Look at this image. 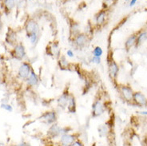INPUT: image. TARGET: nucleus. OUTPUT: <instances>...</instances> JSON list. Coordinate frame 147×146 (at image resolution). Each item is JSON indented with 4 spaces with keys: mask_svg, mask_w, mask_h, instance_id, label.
Instances as JSON below:
<instances>
[{
    "mask_svg": "<svg viewBox=\"0 0 147 146\" xmlns=\"http://www.w3.org/2000/svg\"><path fill=\"white\" fill-rule=\"evenodd\" d=\"M6 40L7 42L8 43H12V42H14L16 41V35H15V34L14 32H10V34H7V38H6Z\"/></svg>",
    "mask_w": 147,
    "mask_h": 146,
    "instance_id": "23",
    "label": "nucleus"
},
{
    "mask_svg": "<svg viewBox=\"0 0 147 146\" xmlns=\"http://www.w3.org/2000/svg\"><path fill=\"white\" fill-rule=\"evenodd\" d=\"M88 35L86 34L78 33L75 36L73 37V42L76 47L83 48L88 43Z\"/></svg>",
    "mask_w": 147,
    "mask_h": 146,
    "instance_id": "1",
    "label": "nucleus"
},
{
    "mask_svg": "<svg viewBox=\"0 0 147 146\" xmlns=\"http://www.w3.org/2000/svg\"><path fill=\"white\" fill-rule=\"evenodd\" d=\"M62 130H63V129L60 128L58 124L54 123V124H52L51 126L50 127V129H49L47 135L49 136L50 137H51V138H55V137H59V135L62 134V133H63Z\"/></svg>",
    "mask_w": 147,
    "mask_h": 146,
    "instance_id": "10",
    "label": "nucleus"
},
{
    "mask_svg": "<svg viewBox=\"0 0 147 146\" xmlns=\"http://www.w3.org/2000/svg\"><path fill=\"white\" fill-rule=\"evenodd\" d=\"M118 70H119V68H118L117 63L113 60H111L109 64V73H110V76L112 79L116 78L117 75H118Z\"/></svg>",
    "mask_w": 147,
    "mask_h": 146,
    "instance_id": "13",
    "label": "nucleus"
},
{
    "mask_svg": "<svg viewBox=\"0 0 147 146\" xmlns=\"http://www.w3.org/2000/svg\"><path fill=\"white\" fill-rule=\"evenodd\" d=\"M12 54L16 59L22 60L25 56H26V50L24 46L21 43L17 44L14 48V50L12 52Z\"/></svg>",
    "mask_w": 147,
    "mask_h": 146,
    "instance_id": "5",
    "label": "nucleus"
},
{
    "mask_svg": "<svg viewBox=\"0 0 147 146\" xmlns=\"http://www.w3.org/2000/svg\"><path fill=\"white\" fill-rule=\"evenodd\" d=\"M137 1L138 0H130V3H129V7H133V6H134L135 3H137Z\"/></svg>",
    "mask_w": 147,
    "mask_h": 146,
    "instance_id": "29",
    "label": "nucleus"
},
{
    "mask_svg": "<svg viewBox=\"0 0 147 146\" xmlns=\"http://www.w3.org/2000/svg\"><path fill=\"white\" fill-rule=\"evenodd\" d=\"M28 38H29V39L31 42V43L35 44L38 42V33L32 34L29 35Z\"/></svg>",
    "mask_w": 147,
    "mask_h": 146,
    "instance_id": "25",
    "label": "nucleus"
},
{
    "mask_svg": "<svg viewBox=\"0 0 147 146\" xmlns=\"http://www.w3.org/2000/svg\"><path fill=\"white\" fill-rule=\"evenodd\" d=\"M104 111H105V108H104L102 103L99 100L95 101L92 106V115H93V117H99L104 113Z\"/></svg>",
    "mask_w": 147,
    "mask_h": 146,
    "instance_id": "4",
    "label": "nucleus"
},
{
    "mask_svg": "<svg viewBox=\"0 0 147 146\" xmlns=\"http://www.w3.org/2000/svg\"><path fill=\"white\" fill-rule=\"evenodd\" d=\"M67 110L70 113H75L76 112V100L73 95L70 94V99L67 105Z\"/></svg>",
    "mask_w": 147,
    "mask_h": 146,
    "instance_id": "16",
    "label": "nucleus"
},
{
    "mask_svg": "<svg viewBox=\"0 0 147 146\" xmlns=\"http://www.w3.org/2000/svg\"><path fill=\"white\" fill-rule=\"evenodd\" d=\"M116 0H103L102 2V9L103 10H109L112 7L115 3Z\"/></svg>",
    "mask_w": 147,
    "mask_h": 146,
    "instance_id": "19",
    "label": "nucleus"
},
{
    "mask_svg": "<svg viewBox=\"0 0 147 146\" xmlns=\"http://www.w3.org/2000/svg\"><path fill=\"white\" fill-rule=\"evenodd\" d=\"M137 105H139L140 106H146L147 105V99L142 93L137 92L134 94V99H133Z\"/></svg>",
    "mask_w": 147,
    "mask_h": 146,
    "instance_id": "11",
    "label": "nucleus"
},
{
    "mask_svg": "<svg viewBox=\"0 0 147 146\" xmlns=\"http://www.w3.org/2000/svg\"><path fill=\"white\" fill-rule=\"evenodd\" d=\"M120 92H121L123 98L125 99V101H127V102L133 101L134 93H133L131 88H129V86H125V85H121L120 87Z\"/></svg>",
    "mask_w": 147,
    "mask_h": 146,
    "instance_id": "7",
    "label": "nucleus"
},
{
    "mask_svg": "<svg viewBox=\"0 0 147 146\" xmlns=\"http://www.w3.org/2000/svg\"><path fill=\"white\" fill-rule=\"evenodd\" d=\"M70 94L68 92H64L58 99V105L61 108H63V109L67 107L68 102H69V99H70Z\"/></svg>",
    "mask_w": 147,
    "mask_h": 146,
    "instance_id": "12",
    "label": "nucleus"
},
{
    "mask_svg": "<svg viewBox=\"0 0 147 146\" xmlns=\"http://www.w3.org/2000/svg\"><path fill=\"white\" fill-rule=\"evenodd\" d=\"M147 38V34L146 32H143V33L140 34L139 35L137 36V44H140L141 42H142L146 38Z\"/></svg>",
    "mask_w": 147,
    "mask_h": 146,
    "instance_id": "24",
    "label": "nucleus"
},
{
    "mask_svg": "<svg viewBox=\"0 0 147 146\" xmlns=\"http://www.w3.org/2000/svg\"><path fill=\"white\" fill-rule=\"evenodd\" d=\"M107 11L106 10H102L100 11L95 16V23L97 26H103L106 21H107Z\"/></svg>",
    "mask_w": 147,
    "mask_h": 146,
    "instance_id": "8",
    "label": "nucleus"
},
{
    "mask_svg": "<svg viewBox=\"0 0 147 146\" xmlns=\"http://www.w3.org/2000/svg\"><path fill=\"white\" fill-rule=\"evenodd\" d=\"M92 54H93L94 56H95V57H101L103 54L102 49L100 47V46H96V47L94 49Z\"/></svg>",
    "mask_w": 147,
    "mask_h": 146,
    "instance_id": "22",
    "label": "nucleus"
},
{
    "mask_svg": "<svg viewBox=\"0 0 147 146\" xmlns=\"http://www.w3.org/2000/svg\"><path fill=\"white\" fill-rule=\"evenodd\" d=\"M92 62H94V63H95V64H99L100 62H101V57H95V56H94V58L92 59Z\"/></svg>",
    "mask_w": 147,
    "mask_h": 146,
    "instance_id": "27",
    "label": "nucleus"
},
{
    "mask_svg": "<svg viewBox=\"0 0 147 146\" xmlns=\"http://www.w3.org/2000/svg\"><path fill=\"white\" fill-rule=\"evenodd\" d=\"M47 51L49 55L52 56H57L59 54V45L55 42H52L47 47Z\"/></svg>",
    "mask_w": 147,
    "mask_h": 146,
    "instance_id": "14",
    "label": "nucleus"
},
{
    "mask_svg": "<svg viewBox=\"0 0 147 146\" xmlns=\"http://www.w3.org/2000/svg\"><path fill=\"white\" fill-rule=\"evenodd\" d=\"M66 54L68 57H70V58H73L74 57V52L71 50H68L67 51H66Z\"/></svg>",
    "mask_w": 147,
    "mask_h": 146,
    "instance_id": "28",
    "label": "nucleus"
},
{
    "mask_svg": "<svg viewBox=\"0 0 147 146\" xmlns=\"http://www.w3.org/2000/svg\"><path fill=\"white\" fill-rule=\"evenodd\" d=\"M125 1H126V2H127V1H129V0H125Z\"/></svg>",
    "mask_w": 147,
    "mask_h": 146,
    "instance_id": "34",
    "label": "nucleus"
},
{
    "mask_svg": "<svg viewBox=\"0 0 147 146\" xmlns=\"http://www.w3.org/2000/svg\"><path fill=\"white\" fill-rule=\"evenodd\" d=\"M73 145H82V142H79V141H75L74 142Z\"/></svg>",
    "mask_w": 147,
    "mask_h": 146,
    "instance_id": "30",
    "label": "nucleus"
},
{
    "mask_svg": "<svg viewBox=\"0 0 147 146\" xmlns=\"http://www.w3.org/2000/svg\"><path fill=\"white\" fill-rule=\"evenodd\" d=\"M26 79H27V84L29 85L30 86H34L38 83V77L33 70H31V73Z\"/></svg>",
    "mask_w": 147,
    "mask_h": 146,
    "instance_id": "15",
    "label": "nucleus"
},
{
    "mask_svg": "<svg viewBox=\"0 0 147 146\" xmlns=\"http://www.w3.org/2000/svg\"><path fill=\"white\" fill-rule=\"evenodd\" d=\"M41 119L46 124H54L57 120V115H56V113L54 111H49V112L45 113L42 116Z\"/></svg>",
    "mask_w": 147,
    "mask_h": 146,
    "instance_id": "6",
    "label": "nucleus"
},
{
    "mask_svg": "<svg viewBox=\"0 0 147 146\" xmlns=\"http://www.w3.org/2000/svg\"><path fill=\"white\" fill-rule=\"evenodd\" d=\"M146 131H147V130H146Z\"/></svg>",
    "mask_w": 147,
    "mask_h": 146,
    "instance_id": "35",
    "label": "nucleus"
},
{
    "mask_svg": "<svg viewBox=\"0 0 147 146\" xmlns=\"http://www.w3.org/2000/svg\"><path fill=\"white\" fill-rule=\"evenodd\" d=\"M25 29H26V34H27V37H28L30 34H32L38 33L39 26H38V24L37 23L35 20L30 18V19H28L27 22H26Z\"/></svg>",
    "mask_w": 147,
    "mask_h": 146,
    "instance_id": "2",
    "label": "nucleus"
},
{
    "mask_svg": "<svg viewBox=\"0 0 147 146\" xmlns=\"http://www.w3.org/2000/svg\"><path fill=\"white\" fill-rule=\"evenodd\" d=\"M75 141H76V138H75V136L74 135H71V134H68V133H64L61 137L60 143H61L62 145H73L74 142Z\"/></svg>",
    "mask_w": 147,
    "mask_h": 146,
    "instance_id": "9",
    "label": "nucleus"
},
{
    "mask_svg": "<svg viewBox=\"0 0 147 146\" xmlns=\"http://www.w3.org/2000/svg\"><path fill=\"white\" fill-rule=\"evenodd\" d=\"M2 26H3V22H2V15L0 14V30L2 29Z\"/></svg>",
    "mask_w": 147,
    "mask_h": 146,
    "instance_id": "31",
    "label": "nucleus"
},
{
    "mask_svg": "<svg viewBox=\"0 0 147 146\" xmlns=\"http://www.w3.org/2000/svg\"><path fill=\"white\" fill-rule=\"evenodd\" d=\"M109 132V129L107 127V125L106 124H102V125H100L98 127V134L100 137H105L107 135Z\"/></svg>",
    "mask_w": 147,
    "mask_h": 146,
    "instance_id": "20",
    "label": "nucleus"
},
{
    "mask_svg": "<svg viewBox=\"0 0 147 146\" xmlns=\"http://www.w3.org/2000/svg\"><path fill=\"white\" fill-rule=\"evenodd\" d=\"M31 66L27 62H22L18 69V76L22 79H26L31 73Z\"/></svg>",
    "mask_w": 147,
    "mask_h": 146,
    "instance_id": "3",
    "label": "nucleus"
},
{
    "mask_svg": "<svg viewBox=\"0 0 147 146\" xmlns=\"http://www.w3.org/2000/svg\"><path fill=\"white\" fill-rule=\"evenodd\" d=\"M63 1H65V2H66V1H70V0H63Z\"/></svg>",
    "mask_w": 147,
    "mask_h": 146,
    "instance_id": "33",
    "label": "nucleus"
},
{
    "mask_svg": "<svg viewBox=\"0 0 147 146\" xmlns=\"http://www.w3.org/2000/svg\"><path fill=\"white\" fill-rule=\"evenodd\" d=\"M70 32H71V34L73 37L75 36L78 33H80L79 30H78V25L76 22H74V23H72V25L70 26Z\"/></svg>",
    "mask_w": 147,
    "mask_h": 146,
    "instance_id": "21",
    "label": "nucleus"
},
{
    "mask_svg": "<svg viewBox=\"0 0 147 146\" xmlns=\"http://www.w3.org/2000/svg\"><path fill=\"white\" fill-rule=\"evenodd\" d=\"M137 42V35H133V36L129 37L128 39L125 42V47L127 50L130 49L131 47H133L135 44H136Z\"/></svg>",
    "mask_w": 147,
    "mask_h": 146,
    "instance_id": "17",
    "label": "nucleus"
},
{
    "mask_svg": "<svg viewBox=\"0 0 147 146\" xmlns=\"http://www.w3.org/2000/svg\"><path fill=\"white\" fill-rule=\"evenodd\" d=\"M1 108H3V110H7V111H9V112H12V110H13L11 106L8 105V104H2V105H1Z\"/></svg>",
    "mask_w": 147,
    "mask_h": 146,
    "instance_id": "26",
    "label": "nucleus"
},
{
    "mask_svg": "<svg viewBox=\"0 0 147 146\" xmlns=\"http://www.w3.org/2000/svg\"><path fill=\"white\" fill-rule=\"evenodd\" d=\"M3 5L7 11H11L15 7V0H3Z\"/></svg>",
    "mask_w": 147,
    "mask_h": 146,
    "instance_id": "18",
    "label": "nucleus"
},
{
    "mask_svg": "<svg viewBox=\"0 0 147 146\" xmlns=\"http://www.w3.org/2000/svg\"><path fill=\"white\" fill-rule=\"evenodd\" d=\"M140 113H142V114H144V115H147V111H144V112H141Z\"/></svg>",
    "mask_w": 147,
    "mask_h": 146,
    "instance_id": "32",
    "label": "nucleus"
}]
</instances>
